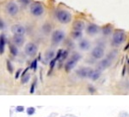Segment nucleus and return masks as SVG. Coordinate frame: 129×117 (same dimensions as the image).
Returning a JSON list of instances; mask_svg holds the SVG:
<instances>
[{"label":"nucleus","instance_id":"nucleus-1","mask_svg":"<svg viewBox=\"0 0 129 117\" xmlns=\"http://www.w3.org/2000/svg\"><path fill=\"white\" fill-rule=\"evenodd\" d=\"M56 18L61 24H68L72 20V14L66 10H59L56 12Z\"/></svg>","mask_w":129,"mask_h":117},{"label":"nucleus","instance_id":"nucleus-2","mask_svg":"<svg viewBox=\"0 0 129 117\" xmlns=\"http://www.w3.org/2000/svg\"><path fill=\"white\" fill-rule=\"evenodd\" d=\"M116 53H117L116 51L111 52V53H110L109 55L108 56V57H107V58H105L104 60L101 61V62H100L99 65H98V70H101V71H102V70H105V69H107L108 67H109L110 65H111L112 61H113L114 58L116 56Z\"/></svg>","mask_w":129,"mask_h":117},{"label":"nucleus","instance_id":"nucleus-3","mask_svg":"<svg viewBox=\"0 0 129 117\" xmlns=\"http://www.w3.org/2000/svg\"><path fill=\"white\" fill-rule=\"evenodd\" d=\"M126 34L122 30H115L113 34V43L116 45H120L126 41Z\"/></svg>","mask_w":129,"mask_h":117},{"label":"nucleus","instance_id":"nucleus-4","mask_svg":"<svg viewBox=\"0 0 129 117\" xmlns=\"http://www.w3.org/2000/svg\"><path fill=\"white\" fill-rule=\"evenodd\" d=\"M30 12L35 16H40L44 12V7L41 4L35 2L30 5Z\"/></svg>","mask_w":129,"mask_h":117},{"label":"nucleus","instance_id":"nucleus-5","mask_svg":"<svg viewBox=\"0 0 129 117\" xmlns=\"http://www.w3.org/2000/svg\"><path fill=\"white\" fill-rule=\"evenodd\" d=\"M80 58H81V56L80 55H78V54H74V55H72V58H71L69 61L66 63V65H64V69H66V71L69 72L70 70H72V69L76 66L77 62L79 61Z\"/></svg>","mask_w":129,"mask_h":117},{"label":"nucleus","instance_id":"nucleus-6","mask_svg":"<svg viewBox=\"0 0 129 117\" xmlns=\"http://www.w3.org/2000/svg\"><path fill=\"white\" fill-rule=\"evenodd\" d=\"M64 38V33L62 30H55L52 36V42L54 44H59Z\"/></svg>","mask_w":129,"mask_h":117},{"label":"nucleus","instance_id":"nucleus-7","mask_svg":"<svg viewBox=\"0 0 129 117\" xmlns=\"http://www.w3.org/2000/svg\"><path fill=\"white\" fill-rule=\"evenodd\" d=\"M5 9H6L7 13L10 16H16V14H17L18 10H19L18 6L16 5L15 3H13V2H10V3L7 4Z\"/></svg>","mask_w":129,"mask_h":117},{"label":"nucleus","instance_id":"nucleus-8","mask_svg":"<svg viewBox=\"0 0 129 117\" xmlns=\"http://www.w3.org/2000/svg\"><path fill=\"white\" fill-rule=\"evenodd\" d=\"M37 52V46L33 43H28L25 47V53L29 56H34Z\"/></svg>","mask_w":129,"mask_h":117},{"label":"nucleus","instance_id":"nucleus-9","mask_svg":"<svg viewBox=\"0 0 129 117\" xmlns=\"http://www.w3.org/2000/svg\"><path fill=\"white\" fill-rule=\"evenodd\" d=\"M91 55L95 59H101V58H103L104 56V49L102 47H100V46H97V47L93 49Z\"/></svg>","mask_w":129,"mask_h":117},{"label":"nucleus","instance_id":"nucleus-10","mask_svg":"<svg viewBox=\"0 0 129 117\" xmlns=\"http://www.w3.org/2000/svg\"><path fill=\"white\" fill-rule=\"evenodd\" d=\"M93 71H94V70L90 68H82V69H80L79 70L77 71V74L81 77H85V78L89 77V78H90Z\"/></svg>","mask_w":129,"mask_h":117},{"label":"nucleus","instance_id":"nucleus-11","mask_svg":"<svg viewBox=\"0 0 129 117\" xmlns=\"http://www.w3.org/2000/svg\"><path fill=\"white\" fill-rule=\"evenodd\" d=\"M11 31L14 35H20V36H23L26 32V30L22 25L20 24H15L11 27Z\"/></svg>","mask_w":129,"mask_h":117},{"label":"nucleus","instance_id":"nucleus-12","mask_svg":"<svg viewBox=\"0 0 129 117\" xmlns=\"http://www.w3.org/2000/svg\"><path fill=\"white\" fill-rule=\"evenodd\" d=\"M85 28V24L83 21L81 20H76L73 24V29L76 31H82Z\"/></svg>","mask_w":129,"mask_h":117},{"label":"nucleus","instance_id":"nucleus-13","mask_svg":"<svg viewBox=\"0 0 129 117\" xmlns=\"http://www.w3.org/2000/svg\"><path fill=\"white\" fill-rule=\"evenodd\" d=\"M99 28L97 25H95L94 24H90L87 28V33L89 35H95L98 32Z\"/></svg>","mask_w":129,"mask_h":117},{"label":"nucleus","instance_id":"nucleus-14","mask_svg":"<svg viewBox=\"0 0 129 117\" xmlns=\"http://www.w3.org/2000/svg\"><path fill=\"white\" fill-rule=\"evenodd\" d=\"M13 42H14V43H15V45H17V46L22 45L24 43L23 36H20V35H14Z\"/></svg>","mask_w":129,"mask_h":117},{"label":"nucleus","instance_id":"nucleus-15","mask_svg":"<svg viewBox=\"0 0 129 117\" xmlns=\"http://www.w3.org/2000/svg\"><path fill=\"white\" fill-rule=\"evenodd\" d=\"M79 48L83 51H87L89 48V43L87 40H83L80 42L79 43Z\"/></svg>","mask_w":129,"mask_h":117},{"label":"nucleus","instance_id":"nucleus-16","mask_svg":"<svg viewBox=\"0 0 129 117\" xmlns=\"http://www.w3.org/2000/svg\"><path fill=\"white\" fill-rule=\"evenodd\" d=\"M5 37L2 35L0 37V53L3 54L5 52Z\"/></svg>","mask_w":129,"mask_h":117},{"label":"nucleus","instance_id":"nucleus-17","mask_svg":"<svg viewBox=\"0 0 129 117\" xmlns=\"http://www.w3.org/2000/svg\"><path fill=\"white\" fill-rule=\"evenodd\" d=\"M100 75H101V70H94L90 76V79H92L93 81H95L100 77Z\"/></svg>","mask_w":129,"mask_h":117},{"label":"nucleus","instance_id":"nucleus-18","mask_svg":"<svg viewBox=\"0 0 129 117\" xmlns=\"http://www.w3.org/2000/svg\"><path fill=\"white\" fill-rule=\"evenodd\" d=\"M29 78H30V75L28 74V73H26V74L22 75V83H27L28 81H29Z\"/></svg>","mask_w":129,"mask_h":117},{"label":"nucleus","instance_id":"nucleus-19","mask_svg":"<svg viewBox=\"0 0 129 117\" xmlns=\"http://www.w3.org/2000/svg\"><path fill=\"white\" fill-rule=\"evenodd\" d=\"M10 51L13 56H16L18 54V51L15 45H12V44L10 45Z\"/></svg>","mask_w":129,"mask_h":117},{"label":"nucleus","instance_id":"nucleus-20","mask_svg":"<svg viewBox=\"0 0 129 117\" xmlns=\"http://www.w3.org/2000/svg\"><path fill=\"white\" fill-rule=\"evenodd\" d=\"M72 37H73L75 39L80 38V37H82V33H81V31H76V30H74L73 33H72Z\"/></svg>","mask_w":129,"mask_h":117},{"label":"nucleus","instance_id":"nucleus-21","mask_svg":"<svg viewBox=\"0 0 129 117\" xmlns=\"http://www.w3.org/2000/svg\"><path fill=\"white\" fill-rule=\"evenodd\" d=\"M53 56H54V53H53V51H48L47 54H46V57H47V59H50V60L53 57Z\"/></svg>","mask_w":129,"mask_h":117},{"label":"nucleus","instance_id":"nucleus-22","mask_svg":"<svg viewBox=\"0 0 129 117\" xmlns=\"http://www.w3.org/2000/svg\"><path fill=\"white\" fill-rule=\"evenodd\" d=\"M35 112V108L33 107H30L28 108V110H27V113H28V114H29V115H32V114H34Z\"/></svg>","mask_w":129,"mask_h":117},{"label":"nucleus","instance_id":"nucleus-23","mask_svg":"<svg viewBox=\"0 0 129 117\" xmlns=\"http://www.w3.org/2000/svg\"><path fill=\"white\" fill-rule=\"evenodd\" d=\"M7 68H8V70H9L10 73L13 72V68H12V65L10 61H7Z\"/></svg>","mask_w":129,"mask_h":117},{"label":"nucleus","instance_id":"nucleus-24","mask_svg":"<svg viewBox=\"0 0 129 117\" xmlns=\"http://www.w3.org/2000/svg\"><path fill=\"white\" fill-rule=\"evenodd\" d=\"M18 1H19V3H21L23 5H26L29 3V0H18Z\"/></svg>","mask_w":129,"mask_h":117},{"label":"nucleus","instance_id":"nucleus-25","mask_svg":"<svg viewBox=\"0 0 129 117\" xmlns=\"http://www.w3.org/2000/svg\"><path fill=\"white\" fill-rule=\"evenodd\" d=\"M36 67H37V60H35L34 62H33L32 65H31V68L33 69V70H36Z\"/></svg>","mask_w":129,"mask_h":117},{"label":"nucleus","instance_id":"nucleus-26","mask_svg":"<svg viewBox=\"0 0 129 117\" xmlns=\"http://www.w3.org/2000/svg\"><path fill=\"white\" fill-rule=\"evenodd\" d=\"M16 111H18V112H22L24 110V108H23V106H17V107L16 108Z\"/></svg>","mask_w":129,"mask_h":117},{"label":"nucleus","instance_id":"nucleus-27","mask_svg":"<svg viewBox=\"0 0 129 117\" xmlns=\"http://www.w3.org/2000/svg\"><path fill=\"white\" fill-rule=\"evenodd\" d=\"M35 83L34 82V83H33V85H32V87H31V90H30V92H31V93H33V92H34V89H35Z\"/></svg>","mask_w":129,"mask_h":117}]
</instances>
